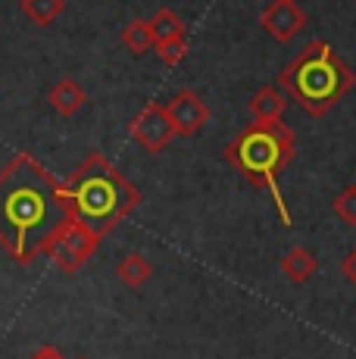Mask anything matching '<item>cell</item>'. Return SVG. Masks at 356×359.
I'll use <instances>...</instances> for the list:
<instances>
[{
  "label": "cell",
  "mask_w": 356,
  "mask_h": 359,
  "mask_svg": "<svg viewBox=\"0 0 356 359\" xmlns=\"http://www.w3.org/2000/svg\"><path fill=\"white\" fill-rule=\"evenodd\" d=\"M147 22H150V32H153V41H166V38H178V34H184V19L178 16L175 10H169V6L156 10Z\"/></svg>",
  "instance_id": "9a60e30c"
},
{
  "label": "cell",
  "mask_w": 356,
  "mask_h": 359,
  "mask_svg": "<svg viewBox=\"0 0 356 359\" xmlns=\"http://www.w3.org/2000/svg\"><path fill=\"white\" fill-rule=\"evenodd\" d=\"M331 212L344 225L356 229V184H347V188H341L338 194L331 197Z\"/></svg>",
  "instance_id": "2e32d148"
},
{
  "label": "cell",
  "mask_w": 356,
  "mask_h": 359,
  "mask_svg": "<svg viewBox=\"0 0 356 359\" xmlns=\"http://www.w3.org/2000/svg\"><path fill=\"white\" fill-rule=\"evenodd\" d=\"M128 135H132L135 144H141L147 154H163L175 137V126H172V119H169L166 103H156V100L147 103L132 119Z\"/></svg>",
  "instance_id": "8992f818"
},
{
  "label": "cell",
  "mask_w": 356,
  "mask_h": 359,
  "mask_svg": "<svg viewBox=\"0 0 356 359\" xmlns=\"http://www.w3.org/2000/svg\"><path fill=\"white\" fill-rule=\"evenodd\" d=\"M78 219L66 182L32 154H16L0 169V247L16 262L32 266L60 231Z\"/></svg>",
  "instance_id": "6da1fadb"
},
{
  "label": "cell",
  "mask_w": 356,
  "mask_h": 359,
  "mask_svg": "<svg viewBox=\"0 0 356 359\" xmlns=\"http://www.w3.org/2000/svg\"><path fill=\"white\" fill-rule=\"evenodd\" d=\"M47 103H50L60 116H75L88 103V94L75 79H60L57 85L50 88V94H47Z\"/></svg>",
  "instance_id": "30bf717a"
},
{
  "label": "cell",
  "mask_w": 356,
  "mask_h": 359,
  "mask_svg": "<svg viewBox=\"0 0 356 359\" xmlns=\"http://www.w3.org/2000/svg\"><path fill=\"white\" fill-rule=\"evenodd\" d=\"M153 32H150L147 19H132V22L122 29V47H125L132 57H144L147 50H153Z\"/></svg>",
  "instance_id": "4fadbf2b"
},
{
  "label": "cell",
  "mask_w": 356,
  "mask_h": 359,
  "mask_svg": "<svg viewBox=\"0 0 356 359\" xmlns=\"http://www.w3.org/2000/svg\"><path fill=\"white\" fill-rule=\"evenodd\" d=\"M294 156H297V137L285 122H250L225 147V163L235 165L253 188L269 191L285 225H291V212L278 191V175L294 163Z\"/></svg>",
  "instance_id": "7a4b0ae2"
},
{
  "label": "cell",
  "mask_w": 356,
  "mask_h": 359,
  "mask_svg": "<svg viewBox=\"0 0 356 359\" xmlns=\"http://www.w3.org/2000/svg\"><path fill=\"white\" fill-rule=\"evenodd\" d=\"M19 10L35 25H53L66 10V0H19Z\"/></svg>",
  "instance_id": "5bb4252c"
},
{
  "label": "cell",
  "mask_w": 356,
  "mask_h": 359,
  "mask_svg": "<svg viewBox=\"0 0 356 359\" xmlns=\"http://www.w3.org/2000/svg\"><path fill=\"white\" fill-rule=\"evenodd\" d=\"M69 191L75 210L85 222L109 234L125 216H132L141 203V191L107 160L100 150L88 154L69 175Z\"/></svg>",
  "instance_id": "277c9868"
},
{
  "label": "cell",
  "mask_w": 356,
  "mask_h": 359,
  "mask_svg": "<svg viewBox=\"0 0 356 359\" xmlns=\"http://www.w3.org/2000/svg\"><path fill=\"white\" fill-rule=\"evenodd\" d=\"M153 50H156V57H160V63H166V66H178L184 57H188V38H184V34H178V38L156 41Z\"/></svg>",
  "instance_id": "e0dca14e"
},
{
  "label": "cell",
  "mask_w": 356,
  "mask_h": 359,
  "mask_svg": "<svg viewBox=\"0 0 356 359\" xmlns=\"http://www.w3.org/2000/svg\"><path fill=\"white\" fill-rule=\"evenodd\" d=\"M166 109H169V119H172L178 137H194V135H200V128L210 122V107L203 103L200 94L191 91V88L178 91L175 97L166 103Z\"/></svg>",
  "instance_id": "ba28073f"
},
{
  "label": "cell",
  "mask_w": 356,
  "mask_h": 359,
  "mask_svg": "<svg viewBox=\"0 0 356 359\" xmlns=\"http://www.w3.org/2000/svg\"><path fill=\"white\" fill-rule=\"evenodd\" d=\"M29 359H66V356L60 353L57 347H38V350H35V353H32Z\"/></svg>",
  "instance_id": "d6986e66"
},
{
  "label": "cell",
  "mask_w": 356,
  "mask_h": 359,
  "mask_svg": "<svg viewBox=\"0 0 356 359\" xmlns=\"http://www.w3.org/2000/svg\"><path fill=\"white\" fill-rule=\"evenodd\" d=\"M356 75L353 69L325 44V41H313L300 57H294L282 72H278V88L287 97L297 100L303 113L328 116L347 94L353 91Z\"/></svg>",
  "instance_id": "3957f363"
},
{
  "label": "cell",
  "mask_w": 356,
  "mask_h": 359,
  "mask_svg": "<svg viewBox=\"0 0 356 359\" xmlns=\"http://www.w3.org/2000/svg\"><path fill=\"white\" fill-rule=\"evenodd\" d=\"M278 266H282L285 278L291 281V285H306V281L319 272V259L313 257L306 247H291V250L282 257Z\"/></svg>",
  "instance_id": "8fae6325"
},
{
  "label": "cell",
  "mask_w": 356,
  "mask_h": 359,
  "mask_svg": "<svg viewBox=\"0 0 356 359\" xmlns=\"http://www.w3.org/2000/svg\"><path fill=\"white\" fill-rule=\"evenodd\" d=\"M81 359H85V356H81Z\"/></svg>",
  "instance_id": "ffe728a7"
},
{
  "label": "cell",
  "mask_w": 356,
  "mask_h": 359,
  "mask_svg": "<svg viewBox=\"0 0 356 359\" xmlns=\"http://www.w3.org/2000/svg\"><path fill=\"white\" fill-rule=\"evenodd\" d=\"M153 262H150L144 253H125V257L119 259V266H116V275H119V281L125 287H132V291H138L144 287L150 278H153Z\"/></svg>",
  "instance_id": "7c38bea8"
},
{
  "label": "cell",
  "mask_w": 356,
  "mask_h": 359,
  "mask_svg": "<svg viewBox=\"0 0 356 359\" xmlns=\"http://www.w3.org/2000/svg\"><path fill=\"white\" fill-rule=\"evenodd\" d=\"M259 25H263L278 44H287V41H294L306 29V13L300 10L297 0H272V4L259 13Z\"/></svg>",
  "instance_id": "52a82bcc"
},
{
  "label": "cell",
  "mask_w": 356,
  "mask_h": 359,
  "mask_svg": "<svg viewBox=\"0 0 356 359\" xmlns=\"http://www.w3.org/2000/svg\"><path fill=\"white\" fill-rule=\"evenodd\" d=\"M341 275L347 278V285L356 287V247L353 250H347V257L341 259Z\"/></svg>",
  "instance_id": "ac0fdd59"
},
{
  "label": "cell",
  "mask_w": 356,
  "mask_h": 359,
  "mask_svg": "<svg viewBox=\"0 0 356 359\" xmlns=\"http://www.w3.org/2000/svg\"><path fill=\"white\" fill-rule=\"evenodd\" d=\"M287 109V94L278 85H266L259 88L250 97V116L253 122H282Z\"/></svg>",
  "instance_id": "9c48e42d"
},
{
  "label": "cell",
  "mask_w": 356,
  "mask_h": 359,
  "mask_svg": "<svg viewBox=\"0 0 356 359\" xmlns=\"http://www.w3.org/2000/svg\"><path fill=\"white\" fill-rule=\"evenodd\" d=\"M104 238H107L104 231L94 229L91 222H85V219L78 216L75 222H69L57 238H53V244L47 247L44 257H50L66 275H75L94 253H97V247Z\"/></svg>",
  "instance_id": "5b68a950"
}]
</instances>
